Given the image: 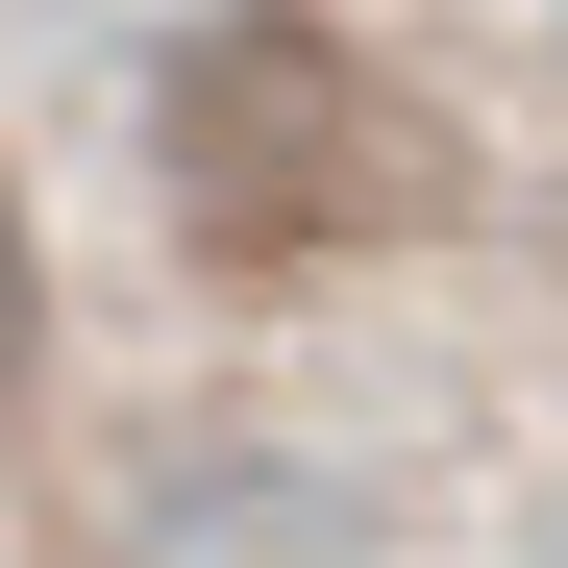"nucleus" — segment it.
Wrapping results in <instances>:
<instances>
[{
    "instance_id": "nucleus-1",
    "label": "nucleus",
    "mask_w": 568,
    "mask_h": 568,
    "mask_svg": "<svg viewBox=\"0 0 568 568\" xmlns=\"http://www.w3.org/2000/svg\"><path fill=\"white\" fill-rule=\"evenodd\" d=\"M173 199L247 223V247L396 223L420 199V100H371L322 26H199V50H173Z\"/></svg>"
},
{
    "instance_id": "nucleus-2",
    "label": "nucleus",
    "mask_w": 568,
    "mask_h": 568,
    "mask_svg": "<svg viewBox=\"0 0 568 568\" xmlns=\"http://www.w3.org/2000/svg\"><path fill=\"white\" fill-rule=\"evenodd\" d=\"M26 346H50V247H26V199H0V420H26Z\"/></svg>"
}]
</instances>
